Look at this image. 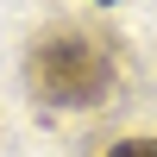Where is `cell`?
I'll return each mask as SVG.
<instances>
[{"label": "cell", "mask_w": 157, "mask_h": 157, "mask_svg": "<svg viewBox=\"0 0 157 157\" xmlns=\"http://www.w3.org/2000/svg\"><path fill=\"white\" fill-rule=\"evenodd\" d=\"M25 75H32V88L50 107H94L113 88V57H107V44L88 38V32H50V38L32 44Z\"/></svg>", "instance_id": "6da1fadb"}, {"label": "cell", "mask_w": 157, "mask_h": 157, "mask_svg": "<svg viewBox=\"0 0 157 157\" xmlns=\"http://www.w3.org/2000/svg\"><path fill=\"white\" fill-rule=\"evenodd\" d=\"M107 157H157V138H120Z\"/></svg>", "instance_id": "7a4b0ae2"}]
</instances>
